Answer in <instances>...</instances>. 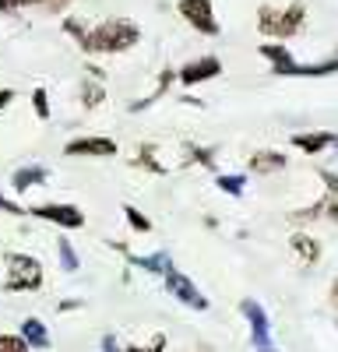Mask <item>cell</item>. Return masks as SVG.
<instances>
[{
    "label": "cell",
    "mask_w": 338,
    "mask_h": 352,
    "mask_svg": "<svg viewBox=\"0 0 338 352\" xmlns=\"http://www.w3.org/2000/svg\"><path fill=\"white\" fill-rule=\"evenodd\" d=\"M137 43H141L137 21H131V18H102V21L89 25V32H84V39L78 46L89 56H117V53L134 50Z\"/></svg>",
    "instance_id": "cell-1"
},
{
    "label": "cell",
    "mask_w": 338,
    "mask_h": 352,
    "mask_svg": "<svg viewBox=\"0 0 338 352\" xmlns=\"http://www.w3.org/2000/svg\"><path fill=\"white\" fill-rule=\"evenodd\" d=\"M258 53L271 64V74H278V78H328V74H338V50L328 56V60H321V64L296 60L286 43H261Z\"/></svg>",
    "instance_id": "cell-2"
},
{
    "label": "cell",
    "mask_w": 338,
    "mask_h": 352,
    "mask_svg": "<svg viewBox=\"0 0 338 352\" xmlns=\"http://www.w3.org/2000/svg\"><path fill=\"white\" fill-rule=\"evenodd\" d=\"M303 25H306V4L303 0H293V4H286V8H271V4L258 8V32L264 39L286 43V39L303 32Z\"/></svg>",
    "instance_id": "cell-3"
},
{
    "label": "cell",
    "mask_w": 338,
    "mask_h": 352,
    "mask_svg": "<svg viewBox=\"0 0 338 352\" xmlns=\"http://www.w3.org/2000/svg\"><path fill=\"white\" fill-rule=\"evenodd\" d=\"M4 292H36L43 289V261L21 250L4 254Z\"/></svg>",
    "instance_id": "cell-4"
},
{
    "label": "cell",
    "mask_w": 338,
    "mask_h": 352,
    "mask_svg": "<svg viewBox=\"0 0 338 352\" xmlns=\"http://www.w3.org/2000/svg\"><path fill=\"white\" fill-rule=\"evenodd\" d=\"M177 11H180V18L194 28L197 36L215 39V36L222 32V25H218V14H215V4H212V0H177Z\"/></svg>",
    "instance_id": "cell-5"
},
{
    "label": "cell",
    "mask_w": 338,
    "mask_h": 352,
    "mask_svg": "<svg viewBox=\"0 0 338 352\" xmlns=\"http://www.w3.org/2000/svg\"><path fill=\"white\" fill-rule=\"evenodd\" d=\"M28 215L39 219V222H53L60 229H81L84 226V212L78 204H67V201H46V204H32Z\"/></svg>",
    "instance_id": "cell-6"
},
{
    "label": "cell",
    "mask_w": 338,
    "mask_h": 352,
    "mask_svg": "<svg viewBox=\"0 0 338 352\" xmlns=\"http://www.w3.org/2000/svg\"><path fill=\"white\" fill-rule=\"evenodd\" d=\"M117 152H120L117 141L102 138V134H81L64 144V155H71V159H113Z\"/></svg>",
    "instance_id": "cell-7"
},
{
    "label": "cell",
    "mask_w": 338,
    "mask_h": 352,
    "mask_svg": "<svg viewBox=\"0 0 338 352\" xmlns=\"http://www.w3.org/2000/svg\"><path fill=\"white\" fill-rule=\"evenodd\" d=\"M166 289H169V296H173L177 303H183V307H190V310H197V314H205L208 310V296L201 289H197L180 268H173L166 275Z\"/></svg>",
    "instance_id": "cell-8"
},
{
    "label": "cell",
    "mask_w": 338,
    "mask_h": 352,
    "mask_svg": "<svg viewBox=\"0 0 338 352\" xmlns=\"http://www.w3.org/2000/svg\"><path fill=\"white\" fill-rule=\"evenodd\" d=\"M240 314L247 317V328H250V345L254 349H271V320L264 314V307L258 300H243L240 303Z\"/></svg>",
    "instance_id": "cell-9"
},
{
    "label": "cell",
    "mask_w": 338,
    "mask_h": 352,
    "mask_svg": "<svg viewBox=\"0 0 338 352\" xmlns=\"http://www.w3.org/2000/svg\"><path fill=\"white\" fill-rule=\"evenodd\" d=\"M177 74H180V85L194 88V85H201V81L218 78L222 74V60H218V56H194V60H187Z\"/></svg>",
    "instance_id": "cell-10"
},
{
    "label": "cell",
    "mask_w": 338,
    "mask_h": 352,
    "mask_svg": "<svg viewBox=\"0 0 338 352\" xmlns=\"http://www.w3.org/2000/svg\"><path fill=\"white\" fill-rule=\"evenodd\" d=\"M177 81H180L177 67H162V71H159V81H155V88H152V92H148L145 99H137V102H131L127 109H131V113H145V109H148V106H155V102H159V99H162V96L169 92V88L177 85Z\"/></svg>",
    "instance_id": "cell-11"
},
{
    "label": "cell",
    "mask_w": 338,
    "mask_h": 352,
    "mask_svg": "<svg viewBox=\"0 0 338 352\" xmlns=\"http://www.w3.org/2000/svg\"><path fill=\"white\" fill-rule=\"evenodd\" d=\"M335 138L331 131H306V134H293V148L306 152V155H321L328 148H335Z\"/></svg>",
    "instance_id": "cell-12"
},
{
    "label": "cell",
    "mask_w": 338,
    "mask_h": 352,
    "mask_svg": "<svg viewBox=\"0 0 338 352\" xmlns=\"http://www.w3.org/2000/svg\"><path fill=\"white\" fill-rule=\"evenodd\" d=\"M49 180V169L46 166H21V169H14L11 173V190L14 194H25V190H32V187H43Z\"/></svg>",
    "instance_id": "cell-13"
},
{
    "label": "cell",
    "mask_w": 338,
    "mask_h": 352,
    "mask_svg": "<svg viewBox=\"0 0 338 352\" xmlns=\"http://www.w3.org/2000/svg\"><path fill=\"white\" fill-rule=\"evenodd\" d=\"M250 173H258V176H271V173H282L289 166V155H282L275 148H261V152H254L250 155Z\"/></svg>",
    "instance_id": "cell-14"
},
{
    "label": "cell",
    "mask_w": 338,
    "mask_h": 352,
    "mask_svg": "<svg viewBox=\"0 0 338 352\" xmlns=\"http://www.w3.org/2000/svg\"><path fill=\"white\" fill-rule=\"evenodd\" d=\"M127 261L134 264V268L148 272V275H159V278H166L169 272H173V257H169V250H155V254H148V257L127 254Z\"/></svg>",
    "instance_id": "cell-15"
},
{
    "label": "cell",
    "mask_w": 338,
    "mask_h": 352,
    "mask_svg": "<svg viewBox=\"0 0 338 352\" xmlns=\"http://www.w3.org/2000/svg\"><path fill=\"white\" fill-rule=\"evenodd\" d=\"M18 335H21L28 345H32V352H49V328L43 324L39 317H25Z\"/></svg>",
    "instance_id": "cell-16"
},
{
    "label": "cell",
    "mask_w": 338,
    "mask_h": 352,
    "mask_svg": "<svg viewBox=\"0 0 338 352\" xmlns=\"http://www.w3.org/2000/svg\"><path fill=\"white\" fill-rule=\"evenodd\" d=\"M289 247H293V254L306 264V268L321 261V240H314L310 232H293V236H289Z\"/></svg>",
    "instance_id": "cell-17"
},
{
    "label": "cell",
    "mask_w": 338,
    "mask_h": 352,
    "mask_svg": "<svg viewBox=\"0 0 338 352\" xmlns=\"http://www.w3.org/2000/svg\"><path fill=\"white\" fill-rule=\"evenodd\" d=\"M159 152H155V144H137V155L131 159L137 169H145V173H155V176H166V166L155 159Z\"/></svg>",
    "instance_id": "cell-18"
},
{
    "label": "cell",
    "mask_w": 338,
    "mask_h": 352,
    "mask_svg": "<svg viewBox=\"0 0 338 352\" xmlns=\"http://www.w3.org/2000/svg\"><path fill=\"white\" fill-rule=\"evenodd\" d=\"M106 102V85L95 81V78H84L81 81V106L84 109H99Z\"/></svg>",
    "instance_id": "cell-19"
},
{
    "label": "cell",
    "mask_w": 338,
    "mask_h": 352,
    "mask_svg": "<svg viewBox=\"0 0 338 352\" xmlns=\"http://www.w3.org/2000/svg\"><path fill=\"white\" fill-rule=\"evenodd\" d=\"M215 187H218L222 194H229V197H240V194L247 190V176H243V173H218V176H215Z\"/></svg>",
    "instance_id": "cell-20"
},
{
    "label": "cell",
    "mask_w": 338,
    "mask_h": 352,
    "mask_svg": "<svg viewBox=\"0 0 338 352\" xmlns=\"http://www.w3.org/2000/svg\"><path fill=\"white\" fill-rule=\"evenodd\" d=\"M56 257H60V268H64L67 275H74V272L81 268L78 250H74V243H71V240H56Z\"/></svg>",
    "instance_id": "cell-21"
},
{
    "label": "cell",
    "mask_w": 338,
    "mask_h": 352,
    "mask_svg": "<svg viewBox=\"0 0 338 352\" xmlns=\"http://www.w3.org/2000/svg\"><path fill=\"white\" fill-rule=\"evenodd\" d=\"M187 166L215 169V152H212V148H201V144H187Z\"/></svg>",
    "instance_id": "cell-22"
},
{
    "label": "cell",
    "mask_w": 338,
    "mask_h": 352,
    "mask_svg": "<svg viewBox=\"0 0 338 352\" xmlns=\"http://www.w3.org/2000/svg\"><path fill=\"white\" fill-rule=\"evenodd\" d=\"M324 201H328V197H317L314 204H306V208H296V212L289 215V222L303 226V222H314V219H321V215H324Z\"/></svg>",
    "instance_id": "cell-23"
},
{
    "label": "cell",
    "mask_w": 338,
    "mask_h": 352,
    "mask_svg": "<svg viewBox=\"0 0 338 352\" xmlns=\"http://www.w3.org/2000/svg\"><path fill=\"white\" fill-rule=\"evenodd\" d=\"M124 219H127V226L134 232H152V219L141 212V208H134V204H124Z\"/></svg>",
    "instance_id": "cell-24"
},
{
    "label": "cell",
    "mask_w": 338,
    "mask_h": 352,
    "mask_svg": "<svg viewBox=\"0 0 338 352\" xmlns=\"http://www.w3.org/2000/svg\"><path fill=\"white\" fill-rule=\"evenodd\" d=\"M32 109H36L39 120H49V116H53V109H49V92H46V88H32Z\"/></svg>",
    "instance_id": "cell-25"
},
{
    "label": "cell",
    "mask_w": 338,
    "mask_h": 352,
    "mask_svg": "<svg viewBox=\"0 0 338 352\" xmlns=\"http://www.w3.org/2000/svg\"><path fill=\"white\" fill-rule=\"evenodd\" d=\"M169 349V338L159 331V335H152V342L148 345H137V342H131V345H124V352H166Z\"/></svg>",
    "instance_id": "cell-26"
},
{
    "label": "cell",
    "mask_w": 338,
    "mask_h": 352,
    "mask_svg": "<svg viewBox=\"0 0 338 352\" xmlns=\"http://www.w3.org/2000/svg\"><path fill=\"white\" fill-rule=\"evenodd\" d=\"M0 352H32V345H28L21 335H0Z\"/></svg>",
    "instance_id": "cell-27"
},
{
    "label": "cell",
    "mask_w": 338,
    "mask_h": 352,
    "mask_svg": "<svg viewBox=\"0 0 338 352\" xmlns=\"http://www.w3.org/2000/svg\"><path fill=\"white\" fill-rule=\"evenodd\" d=\"M64 32H67L74 43H81V39H84V32H89V21H81V18L67 14V18H64Z\"/></svg>",
    "instance_id": "cell-28"
},
{
    "label": "cell",
    "mask_w": 338,
    "mask_h": 352,
    "mask_svg": "<svg viewBox=\"0 0 338 352\" xmlns=\"http://www.w3.org/2000/svg\"><path fill=\"white\" fill-rule=\"evenodd\" d=\"M28 8H39V0H0V14H21Z\"/></svg>",
    "instance_id": "cell-29"
},
{
    "label": "cell",
    "mask_w": 338,
    "mask_h": 352,
    "mask_svg": "<svg viewBox=\"0 0 338 352\" xmlns=\"http://www.w3.org/2000/svg\"><path fill=\"white\" fill-rule=\"evenodd\" d=\"M0 212H4V215H14V219L28 215V208H21V204H14L11 197H4V190H0Z\"/></svg>",
    "instance_id": "cell-30"
},
{
    "label": "cell",
    "mask_w": 338,
    "mask_h": 352,
    "mask_svg": "<svg viewBox=\"0 0 338 352\" xmlns=\"http://www.w3.org/2000/svg\"><path fill=\"white\" fill-rule=\"evenodd\" d=\"M317 176H321V184L328 187V194H331V197H338V173H331V169H321Z\"/></svg>",
    "instance_id": "cell-31"
},
{
    "label": "cell",
    "mask_w": 338,
    "mask_h": 352,
    "mask_svg": "<svg viewBox=\"0 0 338 352\" xmlns=\"http://www.w3.org/2000/svg\"><path fill=\"white\" fill-rule=\"evenodd\" d=\"M71 0H39V11H49V14H60Z\"/></svg>",
    "instance_id": "cell-32"
},
{
    "label": "cell",
    "mask_w": 338,
    "mask_h": 352,
    "mask_svg": "<svg viewBox=\"0 0 338 352\" xmlns=\"http://www.w3.org/2000/svg\"><path fill=\"white\" fill-rule=\"evenodd\" d=\"M324 219L338 226V197H331V194H328V201H324Z\"/></svg>",
    "instance_id": "cell-33"
},
{
    "label": "cell",
    "mask_w": 338,
    "mask_h": 352,
    "mask_svg": "<svg viewBox=\"0 0 338 352\" xmlns=\"http://www.w3.org/2000/svg\"><path fill=\"white\" fill-rule=\"evenodd\" d=\"M99 349H102V352H124V349H120V342H117V335H102Z\"/></svg>",
    "instance_id": "cell-34"
},
{
    "label": "cell",
    "mask_w": 338,
    "mask_h": 352,
    "mask_svg": "<svg viewBox=\"0 0 338 352\" xmlns=\"http://www.w3.org/2000/svg\"><path fill=\"white\" fill-rule=\"evenodd\" d=\"M14 99H18V96H14V88H0V109H8Z\"/></svg>",
    "instance_id": "cell-35"
},
{
    "label": "cell",
    "mask_w": 338,
    "mask_h": 352,
    "mask_svg": "<svg viewBox=\"0 0 338 352\" xmlns=\"http://www.w3.org/2000/svg\"><path fill=\"white\" fill-rule=\"evenodd\" d=\"M81 307V300H60V303H56V310H60V314H67V310H78Z\"/></svg>",
    "instance_id": "cell-36"
},
{
    "label": "cell",
    "mask_w": 338,
    "mask_h": 352,
    "mask_svg": "<svg viewBox=\"0 0 338 352\" xmlns=\"http://www.w3.org/2000/svg\"><path fill=\"white\" fill-rule=\"evenodd\" d=\"M328 300H331V307L338 310V278L331 282V289H328Z\"/></svg>",
    "instance_id": "cell-37"
},
{
    "label": "cell",
    "mask_w": 338,
    "mask_h": 352,
    "mask_svg": "<svg viewBox=\"0 0 338 352\" xmlns=\"http://www.w3.org/2000/svg\"><path fill=\"white\" fill-rule=\"evenodd\" d=\"M190 352H212V349H190Z\"/></svg>",
    "instance_id": "cell-38"
},
{
    "label": "cell",
    "mask_w": 338,
    "mask_h": 352,
    "mask_svg": "<svg viewBox=\"0 0 338 352\" xmlns=\"http://www.w3.org/2000/svg\"><path fill=\"white\" fill-rule=\"evenodd\" d=\"M261 352H278V349H275V345H271V349H261Z\"/></svg>",
    "instance_id": "cell-39"
},
{
    "label": "cell",
    "mask_w": 338,
    "mask_h": 352,
    "mask_svg": "<svg viewBox=\"0 0 338 352\" xmlns=\"http://www.w3.org/2000/svg\"><path fill=\"white\" fill-rule=\"evenodd\" d=\"M335 324H338V320H335Z\"/></svg>",
    "instance_id": "cell-40"
}]
</instances>
